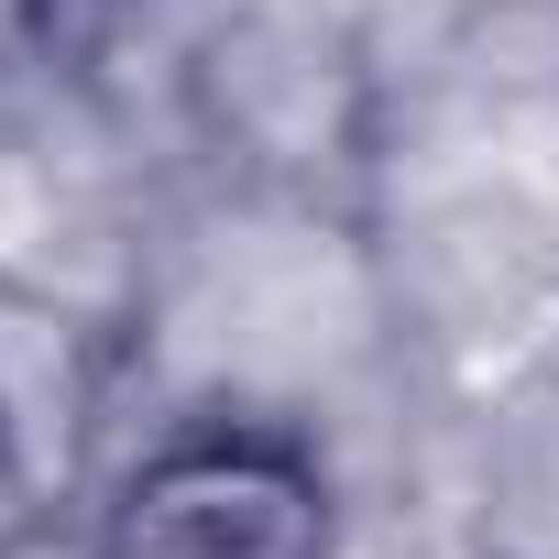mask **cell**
Segmentation results:
<instances>
[{
  "mask_svg": "<svg viewBox=\"0 0 559 559\" xmlns=\"http://www.w3.org/2000/svg\"><path fill=\"white\" fill-rule=\"evenodd\" d=\"M88 559H341V483L274 417H198L110 483Z\"/></svg>",
  "mask_w": 559,
  "mask_h": 559,
  "instance_id": "obj_1",
  "label": "cell"
},
{
  "mask_svg": "<svg viewBox=\"0 0 559 559\" xmlns=\"http://www.w3.org/2000/svg\"><path fill=\"white\" fill-rule=\"evenodd\" d=\"M45 526H56V483H45V461H34V439H23L12 384H0V559H34Z\"/></svg>",
  "mask_w": 559,
  "mask_h": 559,
  "instance_id": "obj_2",
  "label": "cell"
}]
</instances>
